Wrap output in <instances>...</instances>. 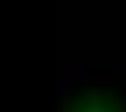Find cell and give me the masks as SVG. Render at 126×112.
I'll use <instances>...</instances> for the list:
<instances>
[{
    "mask_svg": "<svg viewBox=\"0 0 126 112\" xmlns=\"http://www.w3.org/2000/svg\"><path fill=\"white\" fill-rule=\"evenodd\" d=\"M63 112H126V102L109 88H84L67 102Z\"/></svg>",
    "mask_w": 126,
    "mask_h": 112,
    "instance_id": "obj_1",
    "label": "cell"
}]
</instances>
